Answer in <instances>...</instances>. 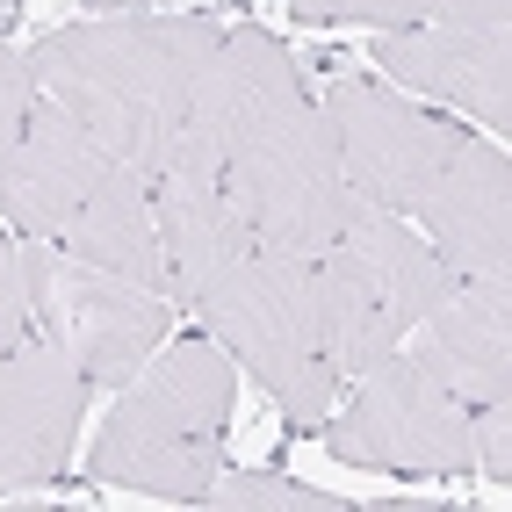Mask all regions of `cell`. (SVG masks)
<instances>
[{
  "mask_svg": "<svg viewBox=\"0 0 512 512\" xmlns=\"http://www.w3.org/2000/svg\"><path fill=\"white\" fill-rule=\"evenodd\" d=\"M368 58L390 73V87L448 101V109L476 116L491 138L512 130V29L491 37V29H455V22H412V29H383V44Z\"/></svg>",
  "mask_w": 512,
  "mask_h": 512,
  "instance_id": "7c38bea8",
  "label": "cell"
},
{
  "mask_svg": "<svg viewBox=\"0 0 512 512\" xmlns=\"http://www.w3.org/2000/svg\"><path fill=\"white\" fill-rule=\"evenodd\" d=\"M109 166L116 159L87 138V123L37 94V109H29L8 166H0V224L15 238H58L80 217V202L101 188Z\"/></svg>",
  "mask_w": 512,
  "mask_h": 512,
  "instance_id": "5bb4252c",
  "label": "cell"
},
{
  "mask_svg": "<svg viewBox=\"0 0 512 512\" xmlns=\"http://www.w3.org/2000/svg\"><path fill=\"white\" fill-rule=\"evenodd\" d=\"M87 419V375L37 332L0 354V484H44L73 462Z\"/></svg>",
  "mask_w": 512,
  "mask_h": 512,
  "instance_id": "4fadbf2b",
  "label": "cell"
},
{
  "mask_svg": "<svg viewBox=\"0 0 512 512\" xmlns=\"http://www.w3.org/2000/svg\"><path fill=\"white\" fill-rule=\"evenodd\" d=\"M188 311L202 318V339H217L231 368L282 404L289 426H325L339 404V368L325 354V318H318V282L311 260L282 253H246L202 289Z\"/></svg>",
  "mask_w": 512,
  "mask_h": 512,
  "instance_id": "3957f363",
  "label": "cell"
},
{
  "mask_svg": "<svg viewBox=\"0 0 512 512\" xmlns=\"http://www.w3.org/2000/svg\"><path fill=\"white\" fill-rule=\"evenodd\" d=\"M440 22H455V29H491V37H505V22H512V0H433Z\"/></svg>",
  "mask_w": 512,
  "mask_h": 512,
  "instance_id": "7402d4cb",
  "label": "cell"
},
{
  "mask_svg": "<svg viewBox=\"0 0 512 512\" xmlns=\"http://www.w3.org/2000/svg\"><path fill=\"white\" fill-rule=\"evenodd\" d=\"M29 109H37V73H29V58H22L8 37H0V166H8Z\"/></svg>",
  "mask_w": 512,
  "mask_h": 512,
  "instance_id": "d6986e66",
  "label": "cell"
},
{
  "mask_svg": "<svg viewBox=\"0 0 512 512\" xmlns=\"http://www.w3.org/2000/svg\"><path fill=\"white\" fill-rule=\"evenodd\" d=\"M138 8H174V0H138ZM188 8H217V0H188Z\"/></svg>",
  "mask_w": 512,
  "mask_h": 512,
  "instance_id": "cb8c5ba5",
  "label": "cell"
},
{
  "mask_svg": "<svg viewBox=\"0 0 512 512\" xmlns=\"http://www.w3.org/2000/svg\"><path fill=\"white\" fill-rule=\"evenodd\" d=\"M412 354L448 397L476 404H505L512 397V282L484 275V282H455L433 311L412 325Z\"/></svg>",
  "mask_w": 512,
  "mask_h": 512,
  "instance_id": "9a60e30c",
  "label": "cell"
},
{
  "mask_svg": "<svg viewBox=\"0 0 512 512\" xmlns=\"http://www.w3.org/2000/svg\"><path fill=\"white\" fill-rule=\"evenodd\" d=\"M202 505H231V512H332L325 491L296 484V476H275V469H217L210 491H202Z\"/></svg>",
  "mask_w": 512,
  "mask_h": 512,
  "instance_id": "e0dca14e",
  "label": "cell"
},
{
  "mask_svg": "<svg viewBox=\"0 0 512 512\" xmlns=\"http://www.w3.org/2000/svg\"><path fill=\"white\" fill-rule=\"evenodd\" d=\"M412 217L455 282L505 275L512 267V159H505V145L462 130Z\"/></svg>",
  "mask_w": 512,
  "mask_h": 512,
  "instance_id": "30bf717a",
  "label": "cell"
},
{
  "mask_svg": "<svg viewBox=\"0 0 512 512\" xmlns=\"http://www.w3.org/2000/svg\"><path fill=\"white\" fill-rule=\"evenodd\" d=\"M318 109L332 123L339 174H347V188L361 195V210H390V217L419 210V195L433 188L440 159H448L455 138H462L455 116H433L404 87L368 80V73H332Z\"/></svg>",
  "mask_w": 512,
  "mask_h": 512,
  "instance_id": "ba28073f",
  "label": "cell"
},
{
  "mask_svg": "<svg viewBox=\"0 0 512 512\" xmlns=\"http://www.w3.org/2000/svg\"><path fill=\"white\" fill-rule=\"evenodd\" d=\"M303 94V73L282 37L267 29H224L217 51L202 58L195 94H188V123L166 159H202V166H224L246 138H260L275 116H289Z\"/></svg>",
  "mask_w": 512,
  "mask_h": 512,
  "instance_id": "9c48e42d",
  "label": "cell"
},
{
  "mask_svg": "<svg viewBox=\"0 0 512 512\" xmlns=\"http://www.w3.org/2000/svg\"><path fill=\"white\" fill-rule=\"evenodd\" d=\"M152 224H159V296L188 311L231 260L253 253V231L224 188V166L166 159L152 174Z\"/></svg>",
  "mask_w": 512,
  "mask_h": 512,
  "instance_id": "8fae6325",
  "label": "cell"
},
{
  "mask_svg": "<svg viewBox=\"0 0 512 512\" xmlns=\"http://www.w3.org/2000/svg\"><path fill=\"white\" fill-rule=\"evenodd\" d=\"M311 282H318L325 354L339 368V383H354L361 368L397 354L404 339H412V325L455 289V275L440 267V253L390 210H361L311 260Z\"/></svg>",
  "mask_w": 512,
  "mask_h": 512,
  "instance_id": "277c9868",
  "label": "cell"
},
{
  "mask_svg": "<svg viewBox=\"0 0 512 512\" xmlns=\"http://www.w3.org/2000/svg\"><path fill=\"white\" fill-rule=\"evenodd\" d=\"M325 448L347 469L375 476H469V404L448 397L412 354H383L375 368L354 375V397L332 404L325 419Z\"/></svg>",
  "mask_w": 512,
  "mask_h": 512,
  "instance_id": "52a82bcc",
  "label": "cell"
},
{
  "mask_svg": "<svg viewBox=\"0 0 512 512\" xmlns=\"http://www.w3.org/2000/svg\"><path fill=\"white\" fill-rule=\"evenodd\" d=\"M231 433V354L217 339H159L152 361L116 383V404L94 433L87 469L116 491L202 505L224 469Z\"/></svg>",
  "mask_w": 512,
  "mask_h": 512,
  "instance_id": "7a4b0ae2",
  "label": "cell"
},
{
  "mask_svg": "<svg viewBox=\"0 0 512 512\" xmlns=\"http://www.w3.org/2000/svg\"><path fill=\"white\" fill-rule=\"evenodd\" d=\"M65 253H80L87 267H109V275L138 282V289H159V224H152V181L130 174L116 159L101 188L80 202V217L58 231Z\"/></svg>",
  "mask_w": 512,
  "mask_h": 512,
  "instance_id": "2e32d148",
  "label": "cell"
},
{
  "mask_svg": "<svg viewBox=\"0 0 512 512\" xmlns=\"http://www.w3.org/2000/svg\"><path fill=\"white\" fill-rule=\"evenodd\" d=\"M224 188L253 231V253H282V260H318L361 217V195L339 174L332 123L318 101H296L289 116H275L260 138L238 145L224 159Z\"/></svg>",
  "mask_w": 512,
  "mask_h": 512,
  "instance_id": "8992f818",
  "label": "cell"
},
{
  "mask_svg": "<svg viewBox=\"0 0 512 512\" xmlns=\"http://www.w3.org/2000/svg\"><path fill=\"white\" fill-rule=\"evenodd\" d=\"M15 253H22L29 332L73 361L87 375V390L130 383L159 339H174V303L159 289H138L109 267H87L58 238H15Z\"/></svg>",
  "mask_w": 512,
  "mask_h": 512,
  "instance_id": "5b68a950",
  "label": "cell"
},
{
  "mask_svg": "<svg viewBox=\"0 0 512 512\" xmlns=\"http://www.w3.org/2000/svg\"><path fill=\"white\" fill-rule=\"evenodd\" d=\"M296 22H375V29H412L433 15V0H289Z\"/></svg>",
  "mask_w": 512,
  "mask_h": 512,
  "instance_id": "ac0fdd59",
  "label": "cell"
},
{
  "mask_svg": "<svg viewBox=\"0 0 512 512\" xmlns=\"http://www.w3.org/2000/svg\"><path fill=\"white\" fill-rule=\"evenodd\" d=\"M80 8H94V15H130L138 0H80Z\"/></svg>",
  "mask_w": 512,
  "mask_h": 512,
  "instance_id": "603a6c76",
  "label": "cell"
},
{
  "mask_svg": "<svg viewBox=\"0 0 512 512\" xmlns=\"http://www.w3.org/2000/svg\"><path fill=\"white\" fill-rule=\"evenodd\" d=\"M29 339V296H22V253L15 238H0V354H15Z\"/></svg>",
  "mask_w": 512,
  "mask_h": 512,
  "instance_id": "44dd1931",
  "label": "cell"
},
{
  "mask_svg": "<svg viewBox=\"0 0 512 512\" xmlns=\"http://www.w3.org/2000/svg\"><path fill=\"white\" fill-rule=\"evenodd\" d=\"M217 37H224L217 15L130 8V15H94L73 29H51L29 51V73H37L44 101H58L65 116L87 123V138L101 152L152 181L188 123L195 73L217 51Z\"/></svg>",
  "mask_w": 512,
  "mask_h": 512,
  "instance_id": "6da1fadb",
  "label": "cell"
},
{
  "mask_svg": "<svg viewBox=\"0 0 512 512\" xmlns=\"http://www.w3.org/2000/svg\"><path fill=\"white\" fill-rule=\"evenodd\" d=\"M469 448H476V476L484 484H512V397L469 412Z\"/></svg>",
  "mask_w": 512,
  "mask_h": 512,
  "instance_id": "ffe728a7",
  "label": "cell"
}]
</instances>
